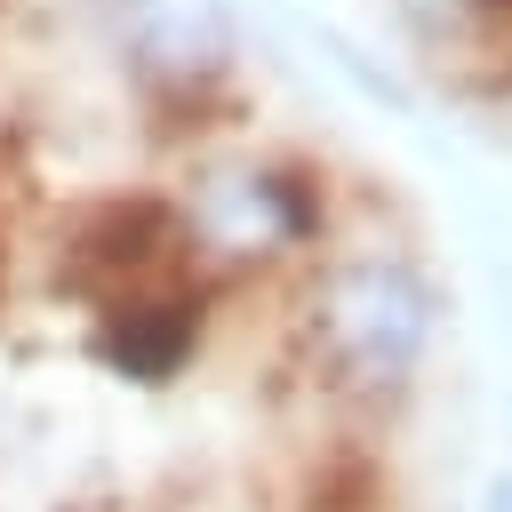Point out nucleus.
<instances>
[{"mask_svg": "<svg viewBox=\"0 0 512 512\" xmlns=\"http://www.w3.org/2000/svg\"><path fill=\"white\" fill-rule=\"evenodd\" d=\"M448 328H456V296L432 272V256L400 232H336L288 280L296 368L352 424L408 416L440 376Z\"/></svg>", "mask_w": 512, "mask_h": 512, "instance_id": "1", "label": "nucleus"}, {"mask_svg": "<svg viewBox=\"0 0 512 512\" xmlns=\"http://www.w3.org/2000/svg\"><path fill=\"white\" fill-rule=\"evenodd\" d=\"M168 216H176L184 272H200L208 288H232V280L288 288L344 232L328 176L264 144H200L184 176L168 184Z\"/></svg>", "mask_w": 512, "mask_h": 512, "instance_id": "2", "label": "nucleus"}, {"mask_svg": "<svg viewBox=\"0 0 512 512\" xmlns=\"http://www.w3.org/2000/svg\"><path fill=\"white\" fill-rule=\"evenodd\" d=\"M112 56L152 112H208L240 80L232 0H112Z\"/></svg>", "mask_w": 512, "mask_h": 512, "instance_id": "3", "label": "nucleus"}, {"mask_svg": "<svg viewBox=\"0 0 512 512\" xmlns=\"http://www.w3.org/2000/svg\"><path fill=\"white\" fill-rule=\"evenodd\" d=\"M208 304L216 288L200 272H152V280H120L96 296L88 312V360L136 392H160L176 376H192L200 344H208Z\"/></svg>", "mask_w": 512, "mask_h": 512, "instance_id": "4", "label": "nucleus"}, {"mask_svg": "<svg viewBox=\"0 0 512 512\" xmlns=\"http://www.w3.org/2000/svg\"><path fill=\"white\" fill-rule=\"evenodd\" d=\"M472 512H512V464L480 472V488H472Z\"/></svg>", "mask_w": 512, "mask_h": 512, "instance_id": "5", "label": "nucleus"}, {"mask_svg": "<svg viewBox=\"0 0 512 512\" xmlns=\"http://www.w3.org/2000/svg\"><path fill=\"white\" fill-rule=\"evenodd\" d=\"M504 464H512V400H504Z\"/></svg>", "mask_w": 512, "mask_h": 512, "instance_id": "6", "label": "nucleus"}]
</instances>
